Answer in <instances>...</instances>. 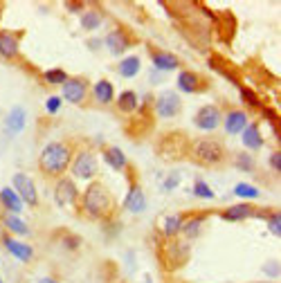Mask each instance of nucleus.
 <instances>
[{
    "instance_id": "7c9ffc66",
    "label": "nucleus",
    "mask_w": 281,
    "mask_h": 283,
    "mask_svg": "<svg viewBox=\"0 0 281 283\" xmlns=\"http://www.w3.org/2000/svg\"><path fill=\"white\" fill-rule=\"evenodd\" d=\"M43 77H45V81H48V83H52V86H61V83H65V81H67L65 70H61V67H54V70H48Z\"/></svg>"
},
{
    "instance_id": "f704fd0d",
    "label": "nucleus",
    "mask_w": 281,
    "mask_h": 283,
    "mask_svg": "<svg viewBox=\"0 0 281 283\" xmlns=\"http://www.w3.org/2000/svg\"><path fill=\"white\" fill-rule=\"evenodd\" d=\"M236 167L243 169V171H252V169H254V157H252L250 153H239V157H236Z\"/></svg>"
},
{
    "instance_id": "2f4dec72",
    "label": "nucleus",
    "mask_w": 281,
    "mask_h": 283,
    "mask_svg": "<svg viewBox=\"0 0 281 283\" xmlns=\"http://www.w3.org/2000/svg\"><path fill=\"white\" fill-rule=\"evenodd\" d=\"M234 194L239 196V198H259V194H261V191H259L256 186H252V184L241 182V184L234 186Z\"/></svg>"
},
{
    "instance_id": "1a4fd4ad",
    "label": "nucleus",
    "mask_w": 281,
    "mask_h": 283,
    "mask_svg": "<svg viewBox=\"0 0 281 283\" xmlns=\"http://www.w3.org/2000/svg\"><path fill=\"white\" fill-rule=\"evenodd\" d=\"M86 92H88V86L83 79H70L63 83V99L70 101V104H81L86 99Z\"/></svg>"
},
{
    "instance_id": "412c9836",
    "label": "nucleus",
    "mask_w": 281,
    "mask_h": 283,
    "mask_svg": "<svg viewBox=\"0 0 281 283\" xmlns=\"http://www.w3.org/2000/svg\"><path fill=\"white\" fill-rule=\"evenodd\" d=\"M243 144L252 151H259L263 146V139H261V133H259L256 124H247L243 128Z\"/></svg>"
},
{
    "instance_id": "20e7f679",
    "label": "nucleus",
    "mask_w": 281,
    "mask_h": 283,
    "mask_svg": "<svg viewBox=\"0 0 281 283\" xmlns=\"http://www.w3.org/2000/svg\"><path fill=\"white\" fill-rule=\"evenodd\" d=\"M97 157H95V153L90 151H81L79 155H75V160H72V173L77 175L79 180H90L97 175Z\"/></svg>"
},
{
    "instance_id": "6e6552de",
    "label": "nucleus",
    "mask_w": 281,
    "mask_h": 283,
    "mask_svg": "<svg viewBox=\"0 0 281 283\" xmlns=\"http://www.w3.org/2000/svg\"><path fill=\"white\" fill-rule=\"evenodd\" d=\"M77 186L70 178H59L56 182V191H54V198L61 207H67V205H75L77 202Z\"/></svg>"
},
{
    "instance_id": "473e14b6",
    "label": "nucleus",
    "mask_w": 281,
    "mask_h": 283,
    "mask_svg": "<svg viewBox=\"0 0 281 283\" xmlns=\"http://www.w3.org/2000/svg\"><path fill=\"white\" fill-rule=\"evenodd\" d=\"M239 90H241V97H243L250 106H254V108H259V106H261V101H259V95L254 92V90H250L247 86H239Z\"/></svg>"
},
{
    "instance_id": "393cba45",
    "label": "nucleus",
    "mask_w": 281,
    "mask_h": 283,
    "mask_svg": "<svg viewBox=\"0 0 281 283\" xmlns=\"http://www.w3.org/2000/svg\"><path fill=\"white\" fill-rule=\"evenodd\" d=\"M139 65H142L139 56H126V59L120 63V75L126 77V79H133L139 72Z\"/></svg>"
},
{
    "instance_id": "e433bc0d",
    "label": "nucleus",
    "mask_w": 281,
    "mask_h": 283,
    "mask_svg": "<svg viewBox=\"0 0 281 283\" xmlns=\"http://www.w3.org/2000/svg\"><path fill=\"white\" fill-rule=\"evenodd\" d=\"M263 115L268 117V122L272 124V128H274V131H277V135H279V115H277V112H274L272 108H263Z\"/></svg>"
},
{
    "instance_id": "c85d7f7f",
    "label": "nucleus",
    "mask_w": 281,
    "mask_h": 283,
    "mask_svg": "<svg viewBox=\"0 0 281 283\" xmlns=\"http://www.w3.org/2000/svg\"><path fill=\"white\" fill-rule=\"evenodd\" d=\"M182 223H184L182 216H169V218L165 220V236L173 239V236H176L178 231L182 229Z\"/></svg>"
},
{
    "instance_id": "f3484780",
    "label": "nucleus",
    "mask_w": 281,
    "mask_h": 283,
    "mask_svg": "<svg viewBox=\"0 0 281 283\" xmlns=\"http://www.w3.org/2000/svg\"><path fill=\"white\" fill-rule=\"evenodd\" d=\"M5 247H7V250L14 254L16 258H18V261H22V263H27L32 258V247L30 245H25V243H20V241H16V239H5Z\"/></svg>"
},
{
    "instance_id": "c756f323",
    "label": "nucleus",
    "mask_w": 281,
    "mask_h": 283,
    "mask_svg": "<svg viewBox=\"0 0 281 283\" xmlns=\"http://www.w3.org/2000/svg\"><path fill=\"white\" fill-rule=\"evenodd\" d=\"M202 223H205V216H196V218L187 220V223H182V229H180V231H184L189 239H194V236H198Z\"/></svg>"
},
{
    "instance_id": "f257e3e1",
    "label": "nucleus",
    "mask_w": 281,
    "mask_h": 283,
    "mask_svg": "<svg viewBox=\"0 0 281 283\" xmlns=\"http://www.w3.org/2000/svg\"><path fill=\"white\" fill-rule=\"evenodd\" d=\"M72 164V149L67 142H52L38 155V167L48 178H63Z\"/></svg>"
},
{
    "instance_id": "bb28decb",
    "label": "nucleus",
    "mask_w": 281,
    "mask_h": 283,
    "mask_svg": "<svg viewBox=\"0 0 281 283\" xmlns=\"http://www.w3.org/2000/svg\"><path fill=\"white\" fill-rule=\"evenodd\" d=\"M5 225H7V229H11L14 234H18V236H27V234H30L27 225L22 223V220L16 216V214H9V216H5Z\"/></svg>"
},
{
    "instance_id": "ea45409f",
    "label": "nucleus",
    "mask_w": 281,
    "mask_h": 283,
    "mask_svg": "<svg viewBox=\"0 0 281 283\" xmlns=\"http://www.w3.org/2000/svg\"><path fill=\"white\" fill-rule=\"evenodd\" d=\"M270 164H272V169H277V173L281 171V153L279 151L270 155Z\"/></svg>"
},
{
    "instance_id": "39448f33",
    "label": "nucleus",
    "mask_w": 281,
    "mask_h": 283,
    "mask_svg": "<svg viewBox=\"0 0 281 283\" xmlns=\"http://www.w3.org/2000/svg\"><path fill=\"white\" fill-rule=\"evenodd\" d=\"M14 191L18 194L22 205H30V207H36L38 205V191L34 186V180L25 173H16L14 175Z\"/></svg>"
},
{
    "instance_id": "58836bf2",
    "label": "nucleus",
    "mask_w": 281,
    "mask_h": 283,
    "mask_svg": "<svg viewBox=\"0 0 281 283\" xmlns=\"http://www.w3.org/2000/svg\"><path fill=\"white\" fill-rule=\"evenodd\" d=\"M178 182H180V175H178V173H171V178H167V180H165V189H167V191L176 189Z\"/></svg>"
},
{
    "instance_id": "ddd939ff",
    "label": "nucleus",
    "mask_w": 281,
    "mask_h": 283,
    "mask_svg": "<svg viewBox=\"0 0 281 283\" xmlns=\"http://www.w3.org/2000/svg\"><path fill=\"white\" fill-rule=\"evenodd\" d=\"M20 50V38L14 32H0V54L5 59H16Z\"/></svg>"
},
{
    "instance_id": "f8f14e48",
    "label": "nucleus",
    "mask_w": 281,
    "mask_h": 283,
    "mask_svg": "<svg viewBox=\"0 0 281 283\" xmlns=\"http://www.w3.org/2000/svg\"><path fill=\"white\" fill-rule=\"evenodd\" d=\"M223 126H225V133H229V135L243 133V128L247 126V115L243 110H229L223 117Z\"/></svg>"
},
{
    "instance_id": "aec40b11",
    "label": "nucleus",
    "mask_w": 281,
    "mask_h": 283,
    "mask_svg": "<svg viewBox=\"0 0 281 283\" xmlns=\"http://www.w3.org/2000/svg\"><path fill=\"white\" fill-rule=\"evenodd\" d=\"M0 202H3V205L7 207L11 214H18V211H22V202H20L18 194H16L14 189H9V186L0 189Z\"/></svg>"
},
{
    "instance_id": "7ed1b4c3",
    "label": "nucleus",
    "mask_w": 281,
    "mask_h": 283,
    "mask_svg": "<svg viewBox=\"0 0 281 283\" xmlns=\"http://www.w3.org/2000/svg\"><path fill=\"white\" fill-rule=\"evenodd\" d=\"M194 160L198 164H205V167H216L218 162H223L225 157V151L218 142L214 139H200L194 144Z\"/></svg>"
},
{
    "instance_id": "4468645a",
    "label": "nucleus",
    "mask_w": 281,
    "mask_h": 283,
    "mask_svg": "<svg viewBox=\"0 0 281 283\" xmlns=\"http://www.w3.org/2000/svg\"><path fill=\"white\" fill-rule=\"evenodd\" d=\"M106 45H108V50L112 54H122L124 50L131 45V38H128V34L124 30H112L108 36H106Z\"/></svg>"
},
{
    "instance_id": "5701e85b",
    "label": "nucleus",
    "mask_w": 281,
    "mask_h": 283,
    "mask_svg": "<svg viewBox=\"0 0 281 283\" xmlns=\"http://www.w3.org/2000/svg\"><path fill=\"white\" fill-rule=\"evenodd\" d=\"M104 155H106V162H108L115 171H124V169H126L128 160H126V155L122 153V149H117V146H108Z\"/></svg>"
},
{
    "instance_id": "79ce46f5",
    "label": "nucleus",
    "mask_w": 281,
    "mask_h": 283,
    "mask_svg": "<svg viewBox=\"0 0 281 283\" xmlns=\"http://www.w3.org/2000/svg\"><path fill=\"white\" fill-rule=\"evenodd\" d=\"M41 283H56V281H52V279H43Z\"/></svg>"
},
{
    "instance_id": "c9c22d12",
    "label": "nucleus",
    "mask_w": 281,
    "mask_h": 283,
    "mask_svg": "<svg viewBox=\"0 0 281 283\" xmlns=\"http://www.w3.org/2000/svg\"><path fill=\"white\" fill-rule=\"evenodd\" d=\"M268 227H270V231L272 234H281V214L277 211V214H270V218H268Z\"/></svg>"
},
{
    "instance_id": "4be33fe9",
    "label": "nucleus",
    "mask_w": 281,
    "mask_h": 283,
    "mask_svg": "<svg viewBox=\"0 0 281 283\" xmlns=\"http://www.w3.org/2000/svg\"><path fill=\"white\" fill-rule=\"evenodd\" d=\"M250 216H256V211H254L252 205H234V207H229V209L223 211L225 220H245Z\"/></svg>"
},
{
    "instance_id": "a878e982",
    "label": "nucleus",
    "mask_w": 281,
    "mask_h": 283,
    "mask_svg": "<svg viewBox=\"0 0 281 283\" xmlns=\"http://www.w3.org/2000/svg\"><path fill=\"white\" fill-rule=\"evenodd\" d=\"M209 65H212L216 72H221V75H223L225 79H227V81H232L234 86H241V83H239V79L234 77V72H229V67H227V61H223L221 56H212V59H209Z\"/></svg>"
},
{
    "instance_id": "a211bd4d",
    "label": "nucleus",
    "mask_w": 281,
    "mask_h": 283,
    "mask_svg": "<svg viewBox=\"0 0 281 283\" xmlns=\"http://www.w3.org/2000/svg\"><path fill=\"white\" fill-rule=\"evenodd\" d=\"M92 92H95V99H97L99 104H110L112 97H115V88H112V83L108 79H99V81L92 86Z\"/></svg>"
},
{
    "instance_id": "9b49d317",
    "label": "nucleus",
    "mask_w": 281,
    "mask_h": 283,
    "mask_svg": "<svg viewBox=\"0 0 281 283\" xmlns=\"http://www.w3.org/2000/svg\"><path fill=\"white\" fill-rule=\"evenodd\" d=\"M178 88L182 90V92H187V95L200 92V90H207V81H202L196 72L184 70V72H180V77H178Z\"/></svg>"
},
{
    "instance_id": "f03ea898",
    "label": "nucleus",
    "mask_w": 281,
    "mask_h": 283,
    "mask_svg": "<svg viewBox=\"0 0 281 283\" xmlns=\"http://www.w3.org/2000/svg\"><path fill=\"white\" fill-rule=\"evenodd\" d=\"M115 209V200H112L110 191L104 184H90L83 194V211L90 218H106Z\"/></svg>"
},
{
    "instance_id": "423d86ee",
    "label": "nucleus",
    "mask_w": 281,
    "mask_h": 283,
    "mask_svg": "<svg viewBox=\"0 0 281 283\" xmlns=\"http://www.w3.org/2000/svg\"><path fill=\"white\" fill-rule=\"evenodd\" d=\"M157 151L162 153V157L178 160V157L187 155V139H184V135H180V133L165 135V139H162V144L157 146Z\"/></svg>"
},
{
    "instance_id": "2eb2a0df",
    "label": "nucleus",
    "mask_w": 281,
    "mask_h": 283,
    "mask_svg": "<svg viewBox=\"0 0 281 283\" xmlns=\"http://www.w3.org/2000/svg\"><path fill=\"white\" fill-rule=\"evenodd\" d=\"M151 61H153L155 70H160V72L176 70V67L180 65L178 56H173V54H169V52H157V50H153V52H151Z\"/></svg>"
},
{
    "instance_id": "6ab92c4d",
    "label": "nucleus",
    "mask_w": 281,
    "mask_h": 283,
    "mask_svg": "<svg viewBox=\"0 0 281 283\" xmlns=\"http://www.w3.org/2000/svg\"><path fill=\"white\" fill-rule=\"evenodd\" d=\"M5 128H7V133H11V135L20 133L22 128H25V110H22L20 106H16V108L7 115V122H5Z\"/></svg>"
},
{
    "instance_id": "72a5a7b5",
    "label": "nucleus",
    "mask_w": 281,
    "mask_h": 283,
    "mask_svg": "<svg viewBox=\"0 0 281 283\" xmlns=\"http://www.w3.org/2000/svg\"><path fill=\"white\" fill-rule=\"evenodd\" d=\"M194 194L198 196V198H214V191L209 189V184L205 182V180H196V184H194Z\"/></svg>"
},
{
    "instance_id": "4c0bfd02",
    "label": "nucleus",
    "mask_w": 281,
    "mask_h": 283,
    "mask_svg": "<svg viewBox=\"0 0 281 283\" xmlns=\"http://www.w3.org/2000/svg\"><path fill=\"white\" fill-rule=\"evenodd\" d=\"M45 108H48V112H59V108H61V97H50L48 99V104H45Z\"/></svg>"
},
{
    "instance_id": "37998d69",
    "label": "nucleus",
    "mask_w": 281,
    "mask_h": 283,
    "mask_svg": "<svg viewBox=\"0 0 281 283\" xmlns=\"http://www.w3.org/2000/svg\"><path fill=\"white\" fill-rule=\"evenodd\" d=\"M0 283H5V281H3V279H0Z\"/></svg>"
},
{
    "instance_id": "9d476101",
    "label": "nucleus",
    "mask_w": 281,
    "mask_h": 283,
    "mask_svg": "<svg viewBox=\"0 0 281 283\" xmlns=\"http://www.w3.org/2000/svg\"><path fill=\"white\" fill-rule=\"evenodd\" d=\"M155 108L160 117H176L180 112V97L176 92H162L155 101Z\"/></svg>"
},
{
    "instance_id": "cd10ccee",
    "label": "nucleus",
    "mask_w": 281,
    "mask_h": 283,
    "mask_svg": "<svg viewBox=\"0 0 281 283\" xmlns=\"http://www.w3.org/2000/svg\"><path fill=\"white\" fill-rule=\"evenodd\" d=\"M81 25H83V30H88V32L97 30V27L101 25V16L97 14V11H92V9L83 11V14H81Z\"/></svg>"
},
{
    "instance_id": "a19ab883",
    "label": "nucleus",
    "mask_w": 281,
    "mask_h": 283,
    "mask_svg": "<svg viewBox=\"0 0 281 283\" xmlns=\"http://www.w3.org/2000/svg\"><path fill=\"white\" fill-rule=\"evenodd\" d=\"M65 7H67V9H70V11H72V14H79V11H81V9H83V5H81V3H65Z\"/></svg>"
},
{
    "instance_id": "dca6fc26",
    "label": "nucleus",
    "mask_w": 281,
    "mask_h": 283,
    "mask_svg": "<svg viewBox=\"0 0 281 283\" xmlns=\"http://www.w3.org/2000/svg\"><path fill=\"white\" fill-rule=\"evenodd\" d=\"M124 209H128V211H133V214H142L146 209V198L139 186H133V189L128 191L126 200H124Z\"/></svg>"
},
{
    "instance_id": "0eeeda50",
    "label": "nucleus",
    "mask_w": 281,
    "mask_h": 283,
    "mask_svg": "<svg viewBox=\"0 0 281 283\" xmlns=\"http://www.w3.org/2000/svg\"><path fill=\"white\" fill-rule=\"evenodd\" d=\"M221 120H223V115H221V110H218L216 106H202L194 122H196V126H198L200 131H214V128H218Z\"/></svg>"
},
{
    "instance_id": "b1692460",
    "label": "nucleus",
    "mask_w": 281,
    "mask_h": 283,
    "mask_svg": "<svg viewBox=\"0 0 281 283\" xmlns=\"http://www.w3.org/2000/svg\"><path fill=\"white\" fill-rule=\"evenodd\" d=\"M117 108L122 112H135L137 110V95L133 90H124L120 97H117Z\"/></svg>"
}]
</instances>
